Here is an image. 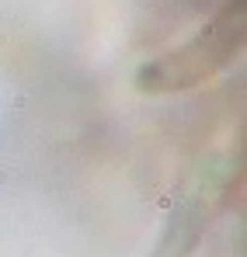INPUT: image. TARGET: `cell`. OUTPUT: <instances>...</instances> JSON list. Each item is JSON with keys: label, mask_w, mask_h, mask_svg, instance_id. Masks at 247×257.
Wrapping results in <instances>:
<instances>
[{"label": "cell", "mask_w": 247, "mask_h": 257, "mask_svg": "<svg viewBox=\"0 0 247 257\" xmlns=\"http://www.w3.org/2000/svg\"><path fill=\"white\" fill-rule=\"evenodd\" d=\"M240 39H244V18H240V7H230L199 39H192L178 52L150 63L139 73V87L153 90V94H160V90H188L199 80H209L219 66H226L230 56L240 49Z\"/></svg>", "instance_id": "1"}, {"label": "cell", "mask_w": 247, "mask_h": 257, "mask_svg": "<svg viewBox=\"0 0 247 257\" xmlns=\"http://www.w3.org/2000/svg\"><path fill=\"white\" fill-rule=\"evenodd\" d=\"M209 198H212V184H209V177H206V188L195 191V195H188L174 209L171 229H167L157 257H188L195 250V243L202 236V226H206V219H209Z\"/></svg>", "instance_id": "2"}]
</instances>
